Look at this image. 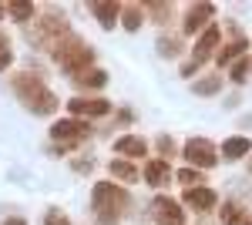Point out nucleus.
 Returning <instances> with one entry per match:
<instances>
[{
    "mask_svg": "<svg viewBox=\"0 0 252 225\" xmlns=\"http://www.w3.org/2000/svg\"><path fill=\"white\" fill-rule=\"evenodd\" d=\"M10 84H14V94L20 97V104L27 111H34V114H54L58 111V94L51 91L37 74L17 71V74L10 77Z\"/></svg>",
    "mask_w": 252,
    "mask_h": 225,
    "instance_id": "obj_1",
    "label": "nucleus"
},
{
    "mask_svg": "<svg viewBox=\"0 0 252 225\" xmlns=\"http://www.w3.org/2000/svg\"><path fill=\"white\" fill-rule=\"evenodd\" d=\"M91 205H94L97 225H121V215L128 208V192L115 182H97L91 188Z\"/></svg>",
    "mask_w": 252,
    "mask_h": 225,
    "instance_id": "obj_2",
    "label": "nucleus"
},
{
    "mask_svg": "<svg viewBox=\"0 0 252 225\" xmlns=\"http://www.w3.org/2000/svg\"><path fill=\"white\" fill-rule=\"evenodd\" d=\"M51 57H54V64H58L61 71H67L71 77L84 74V71H91V61H94V47L88 44V40H81L78 34H71V37H64L51 51Z\"/></svg>",
    "mask_w": 252,
    "mask_h": 225,
    "instance_id": "obj_3",
    "label": "nucleus"
},
{
    "mask_svg": "<svg viewBox=\"0 0 252 225\" xmlns=\"http://www.w3.org/2000/svg\"><path fill=\"white\" fill-rule=\"evenodd\" d=\"M27 37H31V44L34 47H40V51H54L64 37H71V27H67V17L61 14V10H54V7H47L44 14L37 17V24L27 31Z\"/></svg>",
    "mask_w": 252,
    "mask_h": 225,
    "instance_id": "obj_4",
    "label": "nucleus"
},
{
    "mask_svg": "<svg viewBox=\"0 0 252 225\" xmlns=\"http://www.w3.org/2000/svg\"><path fill=\"white\" fill-rule=\"evenodd\" d=\"M215 51H219V27H205V31H202V34H198V40H195V51H192V61H189V64H182V77H192L195 71H198V67H202V64H205V61H209V57L215 54Z\"/></svg>",
    "mask_w": 252,
    "mask_h": 225,
    "instance_id": "obj_5",
    "label": "nucleus"
},
{
    "mask_svg": "<svg viewBox=\"0 0 252 225\" xmlns=\"http://www.w3.org/2000/svg\"><path fill=\"white\" fill-rule=\"evenodd\" d=\"M185 158H189V168H212L219 161V151L209 138H189L185 141Z\"/></svg>",
    "mask_w": 252,
    "mask_h": 225,
    "instance_id": "obj_6",
    "label": "nucleus"
},
{
    "mask_svg": "<svg viewBox=\"0 0 252 225\" xmlns=\"http://www.w3.org/2000/svg\"><path fill=\"white\" fill-rule=\"evenodd\" d=\"M152 219H155V225H185V212H182V205L175 198L158 195L152 202Z\"/></svg>",
    "mask_w": 252,
    "mask_h": 225,
    "instance_id": "obj_7",
    "label": "nucleus"
},
{
    "mask_svg": "<svg viewBox=\"0 0 252 225\" xmlns=\"http://www.w3.org/2000/svg\"><path fill=\"white\" fill-rule=\"evenodd\" d=\"M215 17V3H192L185 10V20H182V31L185 34H198L202 27H212L209 20Z\"/></svg>",
    "mask_w": 252,
    "mask_h": 225,
    "instance_id": "obj_8",
    "label": "nucleus"
},
{
    "mask_svg": "<svg viewBox=\"0 0 252 225\" xmlns=\"http://www.w3.org/2000/svg\"><path fill=\"white\" fill-rule=\"evenodd\" d=\"M67 111L84 121V118L108 114V111H111V101H104V97H71V101H67Z\"/></svg>",
    "mask_w": 252,
    "mask_h": 225,
    "instance_id": "obj_9",
    "label": "nucleus"
},
{
    "mask_svg": "<svg viewBox=\"0 0 252 225\" xmlns=\"http://www.w3.org/2000/svg\"><path fill=\"white\" fill-rule=\"evenodd\" d=\"M88 134H91V128L81 118H64V121H54V128H51V138L54 141H81Z\"/></svg>",
    "mask_w": 252,
    "mask_h": 225,
    "instance_id": "obj_10",
    "label": "nucleus"
},
{
    "mask_svg": "<svg viewBox=\"0 0 252 225\" xmlns=\"http://www.w3.org/2000/svg\"><path fill=\"white\" fill-rule=\"evenodd\" d=\"M182 202H185L189 208H195V212H209V208L215 205V192L209 185L185 188V192H182Z\"/></svg>",
    "mask_w": 252,
    "mask_h": 225,
    "instance_id": "obj_11",
    "label": "nucleus"
},
{
    "mask_svg": "<svg viewBox=\"0 0 252 225\" xmlns=\"http://www.w3.org/2000/svg\"><path fill=\"white\" fill-rule=\"evenodd\" d=\"M91 10H94L97 24H101V27H108V31H111V27L118 24V17L125 14V7L115 3V0H97V3H91Z\"/></svg>",
    "mask_w": 252,
    "mask_h": 225,
    "instance_id": "obj_12",
    "label": "nucleus"
},
{
    "mask_svg": "<svg viewBox=\"0 0 252 225\" xmlns=\"http://www.w3.org/2000/svg\"><path fill=\"white\" fill-rule=\"evenodd\" d=\"M168 178H172V168H168L165 158H152V161L145 165V182H148L152 188H165Z\"/></svg>",
    "mask_w": 252,
    "mask_h": 225,
    "instance_id": "obj_13",
    "label": "nucleus"
},
{
    "mask_svg": "<svg viewBox=\"0 0 252 225\" xmlns=\"http://www.w3.org/2000/svg\"><path fill=\"white\" fill-rule=\"evenodd\" d=\"M246 51H249V40H246V37H235L232 44H225V47L215 54V61H219V67H229V64H235V61H242Z\"/></svg>",
    "mask_w": 252,
    "mask_h": 225,
    "instance_id": "obj_14",
    "label": "nucleus"
},
{
    "mask_svg": "<svg viewBox=\"0 0 252 225\" xmlns=\"http://www.w3.org/2000/svg\"><path fill=\"white\" fill-rule=\"evenodd\" d=\"M252 151L249 138L246 134H235V138H229V141H222V158H229V161H235V158H246Z\"/></svg>",
    "mask_w": 252,
    "mask_h": 225,
    "instance_id": "obj_15",
    "label": "nucleus"
},
{
    "mask_svg": "<svg viewBox=\"0 0 252 225\" xmlns=\"http://www.w3.org/2000/svg\"><path fill=\"white\" fill-rule=\"evenodd\" d=\"M115 151L118 155H128V158H141V155L148 151V145H145L141 138H135V134H125V138L115 141Z\"/></svg>",
    "mask_w": 252,
    "mask_h": 225,
    "instance_id": "obj_16",
    "label": "nucleus"
},
{
    "mask_svg": "<svg viewBox=\"0 0 252 225\" xmlns=\"http://www.w3.org/2000/svg\"><path fill=\"white\" fill-rule=\"evenodd\" d=\"M222 225H252L249 212L242 205H235V202H225L222 205Z\"/></svg>",
    "mask_w": 252,
    "mask_h": 225,
    "instance_id": "obj_17",
    "label": "nucleus"
},
{
    "mask_svg": "<svg viewBox=\"0 0 252 225\" xmlns=\"http://www.w3.org/2000/svg\"><path fill=\"white\" fill-rule=\"evenodd\" d=\"M71 84H78V88H104V84H108V74H104L101 67H91V71H84V74L71 77Z\"/></svg>",
    "mask_w": 252,
    "mask_h": 225,
    "instance_id": "obj_18",
    "label": "nucleus"
},
{
    "mask_svg": "<svg viewBox=\"0 0 252 225\" xmlns=\"http://www.w3.org/2000/svg\"><path fill=\"white\" fill-rule=\"evenodd\" d=\"M108 171H111V178H121V182H135L138 178V168L131 165V161H108Z\"/></svg>",
    "mask_w": 252,
    "mask_h": 225,
    "instance_id": "obj_19",
    "label": "nucleus"
},
{
    "mask_svg": "<svg viewBox=\"0 0 252 225\" xmlns=\"http://www.w3.org/2000/svg\"><path fill=\"white\" fill-rule=\"evenodd\" d=\"M158 54L165 57V61L178 57V54H182V40L172 37V34H161V37H158Z\"/></svg>",
    "mask_w": 252,
    "mask_h": 225,
    "instance_id": "obj_20",
    "label": "nucleus"
},
{
    "mask_svg": "<svg viewBox=\"0 0 252 225\" xmlns=\"http://www.w3.org/2000/svg\"><path fill=\"white\" fill-rule=\"evenodd\" d=\"M219 88H222L219 77H198V81H192V94H198V97H212V94H219Z\"/></svg>",
    "mask_w": 252,
    "mask_h": 225,
    "instance_id": "obj_21",
    "label": "nucleus"
},
{
    "mask_svg": "<svg viewBox=\"0 0 252 225\" xmlns=\"http://www.w3.org/2000/svg\"><path fill=\"white\" fill-rule=\"evenodd\" d=\"M7 14L17 20V24H27V20L34 17V3H27V0H14V3H7Z\"/></svg>",
    "mask_w": 252,
    "mask_h": 225,
    "instance_id": "obj_22",
    "label": "nucleus"
},
{
    "mask_svg": "<svg viewBox=\"0 0 252 225\" xmlns=\"http://www.w3.org/2000/svg\"><path fill=\"white\" fill-rule=\"evenodd\" d=\"M121 24H125V31H141V24H145V10L141 7H125V14H121Z\"/></svg>",
    "mask_w": 252,
    "mask_h": 225,
    "instance_id": "obj_23",
    "label": "nucleus"
},
{
    "mask_svg": "<svg viewBox=\"0 0 252 225\" xmlns=\"http://www.w3.org/2000/svg\"><path fill=\"white\" fill-rule=\"evenodd\" d=\"M246 74H249V57H242V61L232 64V81L235 84H246Z\"/></svg>",
    "mask_w": 252,
    "mask_h": 225,
    "instance_id": "obj_24",
    "label": "nucleus"
},
{
    "mask_svg": "<svg viewBox=\"0 0 252 225\" xmlns=\"http://www.w3.org/2000/svg\"><path fill=\"white\" fill-rule=\"evenodd\" d=\"M10 61H14V51H10V40L0 34V71L3 67H10Z\"/></svg>",
    "mask_w": 252,
    "mask_h": 225,
    "instance_id": "obj_25",
    "label": "nucleus"
},
{
    "mask_svg": "<svg viewBox=\"0 0 252 225\" xmlns=\"http://www.w3.org/2000/svg\"><path fill=\"white\" fill-rule=\"evenodd\" d=\"M198 178H202L198 168H182V171H178V182H182L185 188H195V185H198Z\"/></svg>",
    "mask_w": 252,
    "mask_h": 225,
    "instance_id": "obj_26",
    "label": "nucleus"
},
{
    "mask_svg": "<svg viewBox=\"0 0 252 225\" xmlns=\"http://www.w3.org/2000/svg\"><path fill=\"white\" fill-rule=\"evenodd\" d=\"M44 225H71V222H67V215H64L61 208H47V215H44Z\"/></svg>",
    "mask_w": 252,
    "mask_h": 225,
    "instance_id": "obj_27",
    "label": "nucleus"
},
{
    "mask_svg": "<svg viewBox=\"0 0 252 225\" xmlns=\"http://www.w3.org/2000/svg\"><path fill=\"white\" fill-rule=\"evenodd\" d=\"M155 145H158V151H161V158H165V161H168V158H172V151H175L172 138H168V134H161V138H158Z\"/></svg>",
    "mask_w": 252,
    "mask_h": 225,
    "instance_id": "obj_28",
    "label": "nucleus"
},
{
    "mask_svg": "<svg viewBox=\"0 0 252 225\" xmlns=\"http://www.w3.org/2000/svg\"><path fill=\"white\" fill-rule=\"evenodd\" d=\"M155 17L158 20H168V17H172V7H168V3H165V7H155Z\"/></svg>",
    "mask_w": 252,
    "mask_h": 225,
    "instance_id": "obj_29",
    "label": "nucleus"
},
{
    "mask_svg": "<svg viewBox=\"0 0 252 225\" xmlns=\"http://www.w3.org/2000/svg\"><path fill=\"white\" fill-rule=\"evenodd\" d=\"M3 225H27V222H24L20 215H10V219H7V222H3Z\"/></svg>",
    "mask_w": 252,
    "mask_h": 225,
    "instance_id": "obj_30",
    "label": "nucleus"
},
{
    "mask_svg": "<svg viewBox=\"0 0 252 225\" xmlns=\"http://www.w3.org/2000/svg\"><path fill=\"white\" fill-rule=\"evenodd\" d=\"M3 14H7V7H0V17H3Z\"/></svg>",
    "mask_w": 252,
    "mask_h": 225,
    "instance_id": "obj_31",
    "label": "nucleus"
},
{
    "mask_svg": "<svg viewBox=\"0 0 252 225\" xmlns=\"http://www.w3.org/2000/svg\"><path fill=\"white\" fill-rule=\"evenodd\" d=\"M249 171H252V161H249Z\"/></svg>",
    "mask_w": 252,
    "mask_h": 225,
    "instance_id": "obj_32",
    "label": "nucleus"
}]
</instances>
